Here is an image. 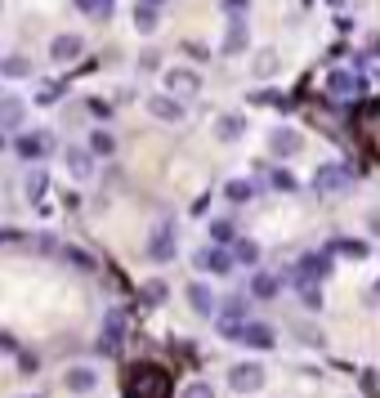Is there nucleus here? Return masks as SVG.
<instances>
[{"instance_id":"obj_1","label":"nucleus","mask_w":380,"mask_h":398,"mask_svg":"<svg viewBox=\"0 0 380 398\" xmlns=\"http://www.w3.org/2000/svg\"><path fill=\"white\" fill-rule=\"evenodd\" d=\"M121 394H126V398H170V376L157 363H134L126 371Z\"/></svg>"},{"instance_id":"obj_2","label":"nucleus","mask_w":380,"mask_h":398,"mask_svg":"<svg viewBox=\"0 0 380 398\" xmlns=\"http://www.w3.org/2000/svg\"><path fill=\"white\" fill-rule=\"evenodd\" d=\"M228 380H232V390H260V385H264V367L242 363V367L228 371Z\"/></svg>"},{"instance_id":"obj_3","label":"nucleus","mask_w":380,"mask_h":398,"mask_svg":"<svg viewBox=\"0 0 380 398\" xmlns=\"http://www.w3.org/2000/svg\"><path fill=\"white\" fill-rule=\"evenodd\" d=\"M67 390H77V394L94 390V371H90V367H72V371H67Z\"/></svg>"},{"instance_id":"obj_4","label":"nucleus","mask_w":380,"mask_h":398,"mask_svg":"<svg viewBox=\"0 0 380 398\" xmlns=\"http://www.w3.org/2000/svg\"><path fill=\"white\" fill-rule=\"evenodd\" d=\"M296 148H300V135H296V130H277V135H273V152H277V157H291Z\"/></svg>"},{"instance_id":"obj_5","label":"nucleus","mask_w":380,"mask_h":398,"mask_svg":"<svg viewBox=\"0 0 380 398\" xmlns=\"http://www.w3.org/2000/svg\"><path fill=\"white\" fill-rule=\"evenodd\" d=\"M121 313H112V318H107V331H103V354H117V340H121Z\"/></svg>"},{"instance_id":"obj_6","label":"nucleus","mask_w":380,"mask_h":398,"mask_svg":"<svg viewBox=\"0 0 380 398\" xmlns=\"http://www.w3.org/2000/svg\"><path fill=\"white\" fill-rule=\"evenodd\" d=\"M166 81H170V90H179V94H188V90H197V77H192V72H183V67H179V72H170V77H166Z\"/></svg>"},{"instance_id":"obj_7","label":"nucleus","mask_w":380,"mask_h":398,"mask_svg":"<svg viewBox=\"0 0 380 398\" xmlns=\"http://www.w3.org/2000/svg\"><path fill=\"white\" fill-rule=\"evenodd\" d=\"M77 54H81L77 36H58V41H54V58H77Z\"/></svg>"},{"instance_id":"obj_8","label":"nucleus","mask_w":380,"mask_h":398,"mask_svg":"<svg viewBox=\"0 0 380 398\" xmlns=\"http://www.w3.org/2000/svg\"><path fill=\"white\" fill-rule=\"evenodd\" d=\"M77 5H81L90 18H107V14H112V0H77Z\"/></svg>"},{"instance_id":"obj_9","label":"nucleus","mask_w":380,"mask_h":398,"mask_svg":"<svg viewBox=\"0 0 380 398\" xmlns=\"http://www.w3.org/2000/svg\"><path fill=\"white\" fill-rule=\"evenodd\" d=\"M336 184H349V175H345V171H336V166H327V175L317 179V188H322V192H331Z\"/></svg>"},{"instance_id":"obj_10","label":"nucleus","mask_w":380,"mask_h":398,"mask_svg":"<svg viewBox=\"0 0 380 398\" xmlns=\"http://www.w3.org/2000/svg\"><path fill=\"white\" fill-rule=\"evenodd\" d=\"M242 336H247L251 345H273V331H268V327H247Z\"/></svg>"},{"instance_id":"obj_11","label":"nucleus","mask_w":380,"mask_h":398,"mask_svg":"<svg viewBox=\"0 0 380 398\" xmlns=\"http://www.w3.org/2000/svg\"><path fill=\"white\" fill-rule=\"evenodd\" d=\"M188 300H192V309H211V291H206V286H192V291H188Z\"/></svg>"},{"instance_id":"obj_12","label":"nucleus","mask_w":380,"mask_h":398,"mask_svg":"<svg viewBox=\"0 0 380 398\" xmlns=\"http://www.w3.org/2000/svg\"><path fill=\"white\" fill-rule=\"evenodd\" d=\"M0 72H5V77H27V63H22V58H5Z\"/></svg>"},{"instance_id":"obj_13","label":"nucleus","mask_w":380,"mask_h":398,"mask_svg":"<svg viewBox=\"0 0 380 398\" xmlns=\"http://www.w3.org/2000/svg\"><path fill=\"white\" fill-rule=\"evenodd\" d=\"M237 130H242L237 117H224V121H219V135H224V139H237Z\"/></svg>"},{"instance_id":"obj_14","label":"nucleus","mask_w":380,"mask_h":398,"mask_svg":"<svg viewBox=\"0 0 380 398\" xmlns=\"http://www.w3.org/2000/svg\"><path fill=\"white\" fill-rule=\"evenodd\" d=\"M139 27H143V32H152V27H157V14H152V5H139Z\"/></svg>"},{"instance_id":"obj_15","label":"nucleus","mask_w":380,"mask_h":398,"mask_svg":"<svg viewBox=\"0 0 380 398\" xmlns=\"http://www.w3.org/2000/svg\"><path fill=\"white\" fill-rule=\"evenodd\" d=\"M331 94H353V77H331Z\"/></svg>"},{"instance_id":"obj_16","label":"nucleus","mask_w":380,"mask_h":398,"mask_svg":"<svg viewBox=\"0 0 380 398\" xmlns=\"http://www.w3.org/2000/svg\"><path fill=\"white\" fill-rule=\"evenodd\" d=\"M152 112H157V117H166V121H175V117H179V107H175V103H162V99H157V103H152Z\"/></svg>"},{"instance_id":"obj_17","label":"nucleus","mask_w":380,"mask_h":398,"mask_svg":"<svg viewBox=\"0 0 380 398\" xmlns=\"http://www.w3.org/2000/svg\"><path fill=\"white\" fill-rule=\"evenodd\" d=\"M18 117H22L18 103H0V121H18Z\"/></svg>"},{"instance_id":"obj_18","label":"nucleus","mask_w":380,"mask_h":398,"mask_svg":"<svg viewBox=\"0 0 380 398\" xmlns=\"http://www.w3.org/2000/svg\"><path fill=\"white\" fill-rule=\"evenodd\" d=\"M242 45H247V32H242V22H237V27L228 32V50H242Z\"/></svg>"},{"instance_id":"obj_19","label":"nucleus","mask_w":380,"mask_h":398,"mask_svg":"<svg viewBox=\"0 0 380 398\" xmlns=\"http://www.w3.org/2000/svg\"><path fill=\"white\" fill-rule=\"evenodd\" d=\"M255 291H260V296H273L277 282H273V277H260V282H255Z\"/></svg>"},{"instance_id":"obj_20","label":"nucleus","mask_w":380,"mask_h":398,"mask_svg":"<svg viewBox=\"0 0 380 398\" xmlns=\"http://www.w3.org/2000/svg\"><path fill=\"white\" fill-rule=\"evenodd\" d=\"M85 166H90V161H85V152H72V171H77V175H90Z\"/></svg>"},{"instance_id":"obj_21","label":"nucleus","mask_w":380,"mask_h":398,"mask_svg":"<svg viewBox=\"0 0 380 398\" xmlns=\"http://www.w3.org/2000/svg\"><path fill=\"white\" fill-rule=\"evenodd\" d=\"M247 192H251L247 184H228V197H232V201H242V197H247Z\"/></svg>"},{"instance_id":"obj_22","label":"nucleus","mask_w":380,"mask_h":398,"mask_svg":"<svg viewBox=\"0 0 380 398\" xmlns=\"http://www.w3.org/2000/svg\"><path fill=\"white\" fill-rule=\"evenodd\" d=\"M188 398H215V394L206 390V385H192V390H188Z\"/></svg>"},{"instance_id":"obj_23","label":"nucleus","mask_w":380,"mask_h":398,"mask_svg":"<svg viewBox=\"0 0 380 398\" xmlns=\"http://www.w3.org/2000/svg\"><path fill=\"white\" fill-rule=\"evenodd\" d=\"M148 5H157V0H148Z\"/></svg>"},{"instance_id":"obj_24","label":"nucleus","mask_w":380,"mask_h":398,"mask_svg":"<svg viewBox=\"0 0 380 398\" xmlns=\"http://www.w3.org/2000/svg\"><path fill=\"white\" fill-rule=\"evenodd\" d=\"M336 5H340V0H336Z\"/></svg>"}]
</instances>
